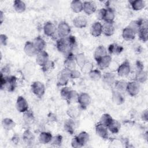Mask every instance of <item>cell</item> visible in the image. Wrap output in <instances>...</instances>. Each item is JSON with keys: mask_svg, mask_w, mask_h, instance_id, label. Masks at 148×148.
Segmentation results:
<instances>
[{"mask_svg": "<svg viewBox=\"0 0 148 148\" xmlns=\"http://www.w3.org/2000/svg\"><path fill=\"white\" fill-rule=\"evenodd\" d=\"M53 136L50 132H42L39 136V141L40 143L47 144L50 143L52 139Z\"/></svg>", "mask_w": 148, "mask_h": 148, "instance_id": "30", "label": "cell"}, {"mask_svg": "<svg viewBox=\"0 0 148 148\" xmlns=\"http://www.w3.org/2000/svg\"><path fill=\"white\" fill-rule=\"evenodd\" d=\"M104 10H105V8H102V9H101L99 10L98 13V14H97V17H98V18L99 20H103Z\"/></svg>", "mask_w": 148, "mask_h": 148, "instance_id": "53", "label": "cell"}, {"mask_svg": "<svg viewBox=\"0 0 148 148\" xmlns=\"http://www.w3.org/2000/svg\"><path fill=\"white\" fill-rule=\"evenodd\" d=\"M136 71H139L140 70H143L144 68V66L140 61H137L136 62Z\"/></svg>", "mask_w": 148, "mask_h": 148, "instance_id": "52", "label": "cell"}, {"mask_svg": "<svg viewBox=\"0 0 148 148\" xmlns=\"http://www.w3.org/2000/svg\"><path fill=\"white\" fill-rule=\"evenodd\" d=\"M81 76V73L77 69L71 71V79H79Z\"/></svg>", "mask_w": 148, "mask_h": 148, "instance_id": "49", "label": "cell"}, {"mask_svg": "<svg viewBox=\"0 0 148 148\" xmlns=\"http://www.w3.org/2000/svg\"><path fill=\"white\" fill-rule=\"evenodd\" d=\"M95 133L100 138L107 139L109 138V130L108 128L101 123H98L95 126Z\"/></svg>", "mask_w": 148, "mask_h": 148, "instance_id": "10", "label": "cell"}, {"mask_svg": "<svg viewBox=\"0 0 148 148\" xmlns=\"http://www.w3.org/2000/svg\"><path fill=\"white\" fill-rule=\"evenodd\" d=\"M82 71L84 73H89L93 69L92 64L89 61H86V62L84 64V65L81 68Z\"/></svg>", "mask_w": 148, "mask_h": 148, "instance_id": "45", "label": "cell"}, {"mask_svg": "<svg viewBox=\"0 0 148 148\" xmlns=\"http://www.w3.org/2000/svg\"><path fill=\"white\" fill-rule=\"evenodd\" d=\"M89 138V134L85 131H82L72 139L71 145L74 148L82 147L88 142Z\"/></svg>", "mask_w": 148, "mask_h": 148, "instance_id": "2", "label": "cell"}, {"mask_svg": "<svg viewBox=\"0 0 148 148\" xmlns=\"http://www.w3.org/2000/svg\"><path fill=\"white\" fill-rule=\"evenodd\" d=\"M91 98L90 95L86 92H82L79 95L77 102L82 109H86L90 104Z\"/></svg>", "mask_w": 148, "mask_h": 148, "instance_id": "7", "label": "cell"}, {"mask_svg": "<svg viewBox=\"0 0 148 148\" xmlns=\"http://www.w3.org/2000/svg\"><path fill=\"white\" fill-rule=\"evenodd\" d=\"M79 95V94L76 91L71 90L66 98V101L68 103H75L77 102Z\"/></svg>", "mask_w": 148, "mask_h": 148, "instance_id": "38", "label": "cell"}, {"mask_svg": "<svg viewBox=\"0 0 148 148\" xmlns=\"http://www.w3.org/2000/svg\"><path fill=\"white\" fill-rule=\"evenodd\" d=\"M69 79H71V71L64 68L58 75L57 84L60 86H65Z\"/></svg>", "mask_w": 148, "mask_h": 148, "instance_id": "3", "label": "cell"}, {"mask_svg": "<svg viewBox=\"0 0 148 148\" xmlns=\"http://www.w3.org/2000/svg\"><path fill=\"white\" fill-rule=\"evenodd\" d=\"M143 23L141 20H135L131 21L128 27L132 29L135 34H137L139 30L141 29V28L143 27Z\"/></svg>", "mask_w": 148, "mask_h": 148, "instance_id": "39", "label": "cell"}, {"mask_svg": "<svg viewBox=\"0 0 148 148\" xmlns=\"http://www.w3.org/2000/svg\"><path fill=\"white\" fill-rule=\"evenodd\" d=\"M76 39L75 36H68L66 38H59L56 41L57 50L66 56L71 54L72 51L75 46Z\"/></svg>", "mask_w": 148, "mask_h": 148, "instance_id": "1", "label": "cell"}, {"mask_svg": "<svg viewBox=\"0 0 148 148\" xmlns=\"http://www.w3.org/2000/svg\"><path fill=\"white\" fill-rule=\"evenodd\" d=\"M56 31L57 29L54 24L51 22L48 21L43 26V32L46 36L52 37L55 34Z\"/></svg>", "mask_w": 148, "mask_h": 148, "instance_id": "18", "label": "cell"}, {"mask_svg": "<svg viewBox=\"0 0 148 148\" xmlns=\"http://www.w3.org/2000/svg\"><path fill=\"white\" fill-rule=\"evenodd\" d=\"M71 31V29L69 25L65 21L60 23L57 28V32L60 38H66L69 36Z\"/></svg>", "mask_w": 148, "mask_h": 148, "instance_id": "5", "label": "cell"}, {"mask_svg": "<svg viewBox=\"0 0 148 148\" xmlns=\"http://www.w3.org/2000/svg\"><path fill=\"white\" fill-rule=\"evenodd\" d=\"M90 34L94 37H98L102 34V24L99 22L96 21L90 27Z\"/></svg>", "mask_w": 148, "mask_h": 148, "instance_id": "16", "label": "cell"}, {"mask_svg": "<svg viewBox=\"0 0 148 148\" xmlns=\"http://www.w3.org/2000/svg\"><path fill=\"white\" fill-rule=\"evenodd\" d=\"M136 34L128 26L124 28L122 31V37L125 40H132L135 38Z\"/></svg>", "mask_w": 148, "mask_h": 148, "instance_id": "22", "label": "cell"}, {"mask_svg": "<svg viewBox=\"0 0 148 148\" xmlns=\"http://www.w3.org/2000/svg\"><path fill=\"white\" fill-rule=\"evenodd\" d=\"M16 107L20 113H25L28 110V103L27 100L22 96H18L16 100Z\"/></svg>", "mask_w": 148, "mask_h": 148, "instance_id": "9", "label": "cell"}, {"mask_svg": "<svg viewBox=\"0 0 148 148\" xmlns=\"http://www.w3.org/2000/svg\"><path fill=\"white\" fill-rule=\"evenodd\" d=\"M22 138L24 143L28 145L33 144L35 141V136L34 134L28 130H25L24 132Z\"/></svg>", "mask_w": 148, "mask_h": 148, "instance_id": "24", "label": "cell"}, {"mask_svg": "<svg viewBox=\"0 0 148 148\" xmlns=\"http://www.w3.org/2000/svg\"><path fill=\"white\" fill-rule=\"evenodd\" d=\"M138 37L140 40L143 42H146L148 40V29L147 25H143L139 31L137 33Z\"/></svg>", "mask_w": 148, "mask_h": 148, "instance_id": "37", "label": "cell"}, {"mask_svg": "<svg viewBox=\"0 0 148 148\" xmlns=\"http://www.w3.org/2000/svg\"><path fill=\"white\" fill-rule=\"evenodd\" d=\"M67 114L70 116L71 118H76L78 115V110L75 108H70L67 110Z\"/></svg>", "mask_w": 148, "mask_h": 148, "instance_id": "48", "label": "cell"}, {"mask_svg": "<svg viewBox=\"0 0 148 148\" xmlns=\"http://www.w3.org/2000/svg\"><path fill=\"white\" fill-rule=\"evenodd\" d=\"M97 10V6L94 2L93 1H84L83 2V10L84 12L90 15L94 13Z\"/></svg>", "mask_w": 148, "mask_h": 148, "instance_id": "17", "label": "cell"}, {"mask_svg": "<svg viewBox=\"0 0 148 148\" xmlns=\"http://www.w3.org/2000/svg\"><path fill=\"white\" fill-rule=\"evenodd\" d=\"M73 24L77 28H83L87 26V20L83 16H78L73 20Z\"/></svg>", "mask_w": 148, "mask_h": 148, "instance_id": "20", "label": "cell"}, {"mask_svg": "<svg viewBox=\"0 0 148 148\" xmlns=\"http://www.w3.org/2000/svg\"><path fill=\"white\" fill-rule=\"evenodd\" d=\"M102 80L104 83L109 86L114 84V82L116 80L114 74L112 72L105 73L102 76Z\"/></svg>", "mask_w": 148, "mask_h": 148, "instance_id": "28", "label": "cell"}, {"mask_svg": "<svg viewBox=\"0 0 148 148\" xmlns=\"http://www.w3.org/2000/svg\"><path fill=\"white\" fill-rule=\"evenodd\" d=\"M62 142V136L60 135H57L55 136H53L50 143L55 146H59L61 145Z\"/></svg>", "mask_w": 148, "mask_h": 148, "instance_id": "44", "label": "cell"}, {"mask_svg": "<svg viewBox=\"0 0 148 148\" xmlns=\"http://www.w3.org/2000/svg\"><path fill=\"white\" fill-rule=\"evenodd\" d=\"M3 127L6 130H12L16 125L15 122L10 118H5L2 121Z\"/></svg>", "mask_w": 148, "mask_h": 148, "instance_id": "40", "label": "cell"}, {"mask_svg": "<svg viewBox=\"0 0 148 148\" xmlns=\"http://www.w3.org/2000/svg\"><path fill=\"white\" fill-rule=\"evenodd\" d=\"M0 42H1V45H4L6 46L7 45L8 42V37L5 34H1L0 35Z\"/></svg>", "mask_w": 148, "mask_h": 148, "instance_id": "50", "label": "cell"}, {"mask_svg": "<svg viewBox=\"0 0 148 148\" xmlns=\"http://www.w3.org/2000/svg\"><path fill=\"white\" fill-rule=\"evenodd\" d=\"M147 79V73L146 71L140 70L136 71L135 75V80L138 82L139 83H144L146 82Z\"/></svg>", "mask_w": 148, "mask_h": 148, "instance_id": "29", "label": "cell"}, {"mask_svg": "<svg viewBox=\"0 0 148 148\" xmlns=\"http://www.w3.org/2000/svg\"><path fill=\"white\" fill-rule=\"evenodd\" d=\"M112 98L113 102L116 105H121L124 102V98L122 95V92L116 90L112 91Z\"/></svg>", "mask_w": 148, "mask_h": 148, "instance_id": "25", "label": "cell"}, {"mask_svg": "<svg viewBox=\"0 0 148 148\" xmlns=\"http://www.w3.org/2000/svg\"><path fill=\"white\" fill-rule=\"evenodd\" d=\"M64 130L69 134L72 135L75 132V123L73 120V119L70 118L66 120L64 125Z\"/></svg>", "mask_w": 148, "mask_h": 148, "instance_id": "27", "label": "cell"}, {"mask_svg": "<svg viewBox=\"0 0 148 148\" xmlns=\"http://www.w3.org/2000/svg\"><path fill=\"white\" fill-rule=\"evenodd\" d=\"M97 62V65L100 69L103 70L108 68L112 62V57L110 55L107 54L105 56H103L96 61Z\"/></svg>", "mask_w": 148, "mask_h": 148, "instance_id": "13", "label": "cell"}, {"mask_svg": "<svg viewBox=\"0 0 148 148\" xmlns=\"http://www.w3.org/2000/svg\"><path fill=\"white\" fill-rule=\"evenodd\" d=\"M32 43L34 45L35 48L36 49V50H38V52L44 50V49L46 46L45 40L42 38H41L40 36H38V37L35 38L34 39Z\"/></svg>", "mask_w": 148, "mask_h": 148, "instance_id": "26", "label": "cell"}, {"mask_svg": "<svg viewBox=\"0 0 148 148\" xmlns=\"http://www.w3.org/2000/svg\"><path fill=\"white\" fill-rule=\"evenodd\" d=\"M115 18V13L113 9L110 8H105L103 20L106 23H113Z\"/></svg>", "mask_w": 148, "mask_h": 148, "instance_id": "19", "label": "cell"}, {"mask_svg": "<svg viewBox=\"0 0 148 148\" xmlns=\"http://www.w3.org/2000/svg\"><path fill=\"white\" fill-rule=\"evenodd\" d=\"M89 77L92 81H98L102 77V74L99 69H92L88 73Z\"/></svg>", "mask_w": 148, "mask_h": 148, "instance_id": "43", "label": "cell"}, {"mask_svg": "<svg viewBox=\"0 0 148 148\" xmlns=\"http://www.w3.org/2000/svg\"><path fill=\"white\" fill-rule=\"evenodd\" d=\"M113 120L114 119L112 117V116L109 114L105 113L102 114V116L101 117L99 123L108 128L112 123Z\"/></svg>", "mask_w": 148, "mask_h": 148, "instance_id": "34", "label": "cell"}, {"mask_svg": "<svg viewBox=\"0 0 148 148\" xmlns=\"http://www.w3.org/2000/svg\"><path fill=\"white\" fill-rule=\"evenodd\" d=\"M127 83V82L123 80H116V82L114 83L115 90L120 92H124L126 91Z\"/></svg>", "mask_w": 148, "mask_h": 148, "instance_id": "33", "label": "cell"}, {"mask_svg": "<svg viewBox=\"0 0 148 148\" xmlns=\"http://www.w3.org/2000/svg\"><path fill=\"white\" fill-rule=\"evenodd\" d=\"M13 8L17 13H23L25 10L26 5L22 1L16 0L13 2Z\"/></svg>", "mask_w": 148, "mask_h": 148, "instance_id": "36", "label": "cell"}, {"mask_svg": "<svg viewBox=\"0 0 148 148\" xmlns=\"http://www.w3.org/2000/svg\"><path fill=\"white\" fill-rule=\"evenodd\" d=\"M108 54V50L103 45L98 46L95 50L94 57L96 61Z\"/></svg>", "mask_w": 148, "mask_h": 148, "instance_id": "23", "label": "cell"}, {"mask_svg": "<svg viewBox=\"0 0 148 148\" xmlns=\"http://www.w3.org/2000/svg\"><path fill=\"white\" fill-rule=\"evenodd\" d=\"M72 89L69 87H67V86H64L61 90V91H60V95H61V97L65 100L66 99V98L69 93V92L71 91Z\"/></svg>", "mask_w": 148, "mask_h": 148, "instance_id": "46", "label": "cell"}, {"mask_svg": "<svg viewBox=\"0 0 148 148\" xmlns=\"http://www.w3.org/2000/svg\"><path fill=\"white\" fill-rule=\"evenodd\" d=\"M17 87V78L14 76L6 77L5 88L9 92H13Z\"/></svg>", "mask_w": 148, "mask_h": 148, "instance_id": "12", "label": "cell"}, {"mask_svg": "<svg viewBox=\"0 0 148 148\" xmlns=\"http://www.w3.org/2000/svg\"><path fill=\"white\" fill-rule=\"evenodd\" d=\"M131 8L134 10H140L143 9L146 4L145 2L143 0H135V1H131L130 2Z\"/></svg>", "mask_w": 148, "mask_h": 148, "instance_id": "35", "label": "cell"}, {"mask_svg": "<svg viewBox=\"0 0 148 148\" xmlns=\"http://www.w3.org/2000/svg\"><path fill=\"white\" fill-rule=\"evenodd\" d=\"M115 31L113 23L105 22L102 24V34L106 36H110L113 35Z\"/></svg>", "mask_w": 148, "mask_h": 148, "instance_id": "21", "label": "cell"}, {"mask_svg": "<svg viewBox=\"0 0 148 148\" xmlns=\"http://www.w3.org/2000/svg\"><path fill=\"white\" fill-rule=\"evenodd\" d=\"M70 6L71 9L73 12L79 13L83 10V2L79 0H73L71 2Z\"/></svg>", "mask_w": 148, "mask_h": 148, "instance_id": "31", "label": "cell"}, {"mask_svg": "<svg viewBox=\"0 0 148 148\" xmlns=\"http://www.w3.org/2000/svg\"><path fill=\"white\" fill-rule=\"evenodd\" d=\"M24 51L25 54L29 57L36 56L38 51L35 48L32 42L27 41L24 46Z\"/></svg>", "mask_w": 148, "mask_h": 148, "instance_id": "14", "label": "cell"}, {"mask_svg": "<svg viewBox=\"0 0 148 148\" xmlns=\"http://www.w3.org/2000/svg\"><path fill=\"white\" fill-rule=\"evenodd\" d=\"M12 140L13 142V143H17L19 142V136H18L17 135H14L13 136V137L12 138Z\"/></svg>", "mask_w": 148, "mask_h": 148, "instance_id": "55", "label": "cell"}, {"mask_svg": "<svg viewBox=\"0 0 148 148\" xmlns=\"http://www.w3.org/2000/svg\"><path fill=\"white\" fill-rule=\"evenodd\" d=\"M36 56V63L41 67L43 66L49 61V54L45 50L39 51Z\"/></svg>", "mask_w": 148, "mask_h": 148, "instance_id": "11", "label": "cell"}, {"mask_svg": "<svg viewBox=\"0 0 148 148\" xmlns=\"http://www.w3.org/2000/svg\"><path fill=\"white\" fill-rule=\"evenodd\" d=\"M142 119L145 121H147L148 120V111L147 110H145L142 112V114L141 115Z\"/></svg>", "mask_w": 148, "mask_h": 148, "instance_id": "51", "label": "cell"}, {"mask_svg": "<svg viewBox=\"0 0 148 148\" xmlns=\"http://www.w3.org/2000/svg\"><path fill=\"white\" fill-rule=\"evenodd\" d=\"M123 46L119 45L117 43L110 44L108 49V51L110 54H119L123 51Z\"/></svg>", "mask_w": 148, "mask_h": 148, "instance_id": "32", "label": "cell"}, {"mask_svg": "<svg viewBox=\"0 0 148 148\" xmlns=\"http://www.w3.org/2000/svg\"><path fill=\"white\" fill-rule=\"evenodd\" d=\"M121 128V124L116 120H113L110 125L108 127V130L113 134L118 133Z\"/></svg>", "mask_w": 148, "mask_h": 148, "instance_id": "42", "label": "cell"}, {"mask_svg": "<svg viewBox=\"0 0 148 148\" xmlns=\"http://www.w3.org/2000/svg\"><path fill=\"white\" fill-rule=\"evenodd\" d=\"M126 91L131 97L136 96L140 91V83L135 80L128 82L127 83Z\"/></svg>", "mask_w": 148, "mask_h": 148, "instance_id": "6", "label": "cell"}, {"mask_svg": "<svg viewBox=\"0 0 148 148\" xmlns=\"http://www.w3.org/2000/svg\"><path fill=\"white\" fill-rule=\"evenodd\" d=\"M54 67V63L53 61L49 60L43 66L41 67L43 72H46L52 70Z\"/></svg>", "mask_w": 148, "mask_h": 148, "instance_id": "47", "label": "cell"}, {"mask_svg": "<svg viewBox=\"0 0 148 148\" xmlns=\"http://www.w3.org/2000/svg\"><path fill=\"white\" fill-rule=\"evenodd\" d=\"M4 18H5V16H4L3 12L1 10L0 12V23H1V24H2V23L4 20Z\"/></svg>", "mask_w": 148, "mask_h": 148, "instance_id": "54", "label": "cell"}, {"mask_svg": "<svg viewBox=\"0 0 148 148\" xmlns=\"http://www.w3.org/2000/svg\"><path fill=\"white\" fill-rule=\"evenodd\" d=\"M64 64V68L70 71L76 69V63L75 60V56L72 54V53L66 56Z\"/></svg>", "mask_w": 148, "mask_h": 148, "instance_id": "15", "label": "cell"}, {"mask_svg": "<svg viewBox=\"0 0 148 148\" xmlns=\"http://www.w3.org/2000/svg\"><path fill=\"white\" fill-rule=\"evenodd\" d=\"M117 74L120 77L127 76L131 72V66L129 61L125 60L117 68Z\"/></svg>", "mask_w": 148, "mask_h": 148, "instance_id": "8", "label": "cell"}, {"mask_svg": "<svg viewBox=\"0 0 148 148\" xmlns=\"http://www.w3.org/2000/svg\"><path fill=\"white\" fill-rule=\"evenodd\" d=\"M31 87L33 94L37 97L41 98L45 94L46 88L43 83L39 81L34 82L32 83Z\"/></svg>", "mask_w": 148, "mask_h": 148, "instance_id": "4", "label": "cell"}, {"mask_svg": "<svg viewBox=\"0 0 148 148\" xmlns=\"http://www.w3.org/2000/svg\"><path fill=\"white\" fill-rule=\"evenodd\" d=\"M75 60L76 61V64L81 68L84 64L87 61V59L86 57L84 55V53H80L77 54L75 56Z\"/></svg>", "mask_w": 148, "mask_h": 148, "instance_id": "41", "label": "cell"}]
</instances>
